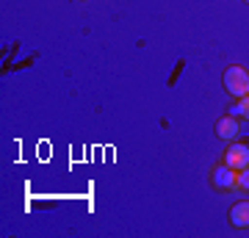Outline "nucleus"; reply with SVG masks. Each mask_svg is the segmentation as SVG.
<instances>
[{
    "label": "nucleus",
    "instance_id": "nucleus-7",
    "mask_svg": "<svg viewBox=\"0 0 249 238\" xmlns=\"http://www.w3.org/2000/svg\"><path fill=\"white\" fill-rule=\"evenodd\" d=\"M238 188L249 191V166H247V169H241V172H238Z\"/></svg>",
    "mask_w": 249,
    "mask_h": 238
},
{
    "label": "nucleus",
    "instance_id": "nucleus-8",
    "mask_svg": "<svg viewBox=\"0 0 249 238\" xmlns=\"http://www.w3.org/2000/svg\"><path fill=\"white\" fill-rule=\"evenodd\" d=\"M247 3H249V0H247Z\"/></svg>",
    "mask_w": 249,
    "mask_h": 238
},
{
    "label": "nucleus",
    "instance_id": "nucleus-2",
    "mask_svg": "<svg viewBox=\"0 0 249 238\" xmlns=\"http://www.w3.org/2000/svg\"><path fill=\"white\" fill-rule=\"evenodd\" d=\"M224 164L230 169H235V172H241V169L249 166V147L247 144H232V147H227V152H224Z\"/></svg>",
    "mask_w": 249,
    "mask_h": 238
},
{
    "label": "nucleus",
    "instance_id": "nucleus-6",
    "mask_svg": "<svg viewBox=\"0 0 249 238\" xmlns=\"http://www.w3.org/2000/svg\"><path fill=\"white\" fill-rule=\"evenodd\" d=\"M235 111H238V114H244V116L249 119V94L238 97V106H235Z\"/></svg>",
    "mask_w": 249,
    "mask_h": 238
},
{
    "label": "nucleus",
    "instance_id": "nucleus-3",
    "mask_svg": "<svg viewBox=\"0 0 249 238\" xmlns=\"http://www.w3.org/2000/svg\"><path fill=\"white\" fill-rule=\"evenodd\" d=\"M213 185L219 191H230V188H238V172L230 169L227 164L213 169Z\"/></svg>",
    "mask_w": 249,
    "mask_h": 238
},
{
    "label": "nucleus",
    "instance_id": "nucleus-1",
    "mask_svg": "<svg viewBox=\"0 0 249 238\" xmlns=\"http://www.w3.org/2000/svg\"><path fill=\"white\" fill-rule=\"evenodd\" d=\"M224 89L232 97L249 94V72L244 67H227V72H224Z\"/></svg>",
    "mask_w": 249,
    "mask_h": 238
},
{
    "label": "nucleus",
    "instance_id": "nucleus-4",
    "mask_svg": "<svg viewBox=\"0 0 249 238\" xmlns=\"http://www.w3.org/2000/svg\"><path fill=\"white\" fill-rule=\"evenodd\" d=\"M216 136L219 139H235L238 136V122L232 119V116H224L216 122Z\"/></svg>",
    "mask_w": 249,
    "mask_h": 238
},
{
    "label": "nucleus",
    "instance_id": "nucleus-5",
    "mask_svg": "<svg viewBox=\"0 0 249 238\" xmlns=\"http://www.w3.org/2000/svg\"><path fill=\"white\" fill-rule=\"evenodd\" d=\"M230 221L235 227H249V202H238L232 205L230 211Z\"/></svg>",
    "mask_w": 249,
    "mask_h": 238
}]
</instances>
